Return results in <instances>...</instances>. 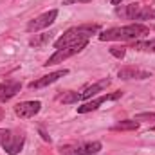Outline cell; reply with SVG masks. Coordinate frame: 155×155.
Returning a JSON list of instances; mask_svg holds the SVG:
<instances>
[{
    "mask_svg": "<svg viewBox=\"0 0 155 155\" xmlns=\"http://www.w3.org/2000/svg\"><path fill=\"white\" fill-rule=\"evenodd\" d=\"M150 35V27L143 24H130L124 27H110L107 31L99 33L101 41H126V40H137Z\"/></svg>",
    "mask_w": 155,
    "mask_h": 155,
    "instance_id": "obj_1",
    "label": "cell"
},
{
    "mask_svg": "<svg viewBox=\"0 0 155 155\" xmlns=\"http://www.w3.org/2000/svg\"><path fill=\"white\" fill-rule=\"evenodd\" d=\"M99 33V25L97 24H85V25H78V27H71L69 31H65L60 38L54 41L56 49H63V47H71V45H78V43H85L92 35Z\"/></svg>",
    "mask_w": 155,
    "mask_h": 155,
    "instance_id": "obj_2",
    "label": "cell"
},
{
    "mask_svg": "<svg viewBox=\"0 0 155 155\" xmlns=\"http://www.w3.org/2000/svg\"><path fill=\"white\" fill-rule=\"evenodd\" d=\"M25 144V135L24 132H15V130H0V146L7 155H18Z\"/></svg>",
    "mask_w": 155,
    "mask_h": 155,
    "instance_id": "obj_3",
    "label": "cell"
},
{
    "mask_svg": "<svg viewBox=\"0 0 155 155\" xmlns=\"http://www.w3.org/2000/svg\"><path fill=\"white\" fill-rule=\"evenodd\" d=\"M110 85V79H101V81H97V83H94V85H90V87H87L85 90H81V92H67L63 97H61V103H65V105H71V103H78V101H83V99H90L92 96H96L97 92H103L107 87Z\"/></svg>",
    "mask_w": 155,
    "mask_h": 155,
    "instance_id": "obj_4",
    "label": "cell"
},
{
    "mask_svg": "<svg viewBox=\"0 0 155 155\" xmlns=\"http://www.w3.org/2000/svg\"><path fill=\"white\" fill-rule=\"evenodd\" d=\"M103 144L99 141H88V143H79V144H65L60 148L61 155H94L101 152Z\"/></svg>",
    "mask_w": 155,
    "mask_h": 155,
    "instance_id": "obj_5",
    "label": "cell"
},
{
    "mask_svg": "<svg viewBox=\"0 0 155 155\" xmlns=\"http://www.w3.org/2000/svg\"><path fill=\"white\" fill-rule=\"evenodd\" d=\"M87 45H88V41H85V43H78V45H71V47H63V49H56V52H54L52 56H49V60H47L43 65L49 67V65L63 63L67 58H71V56H74V54H78V52H81Z\"/></svg>",
    "mask_w": 155,
    "mask_h": 155,
    "instance_id": "obj_6",
    "label": "cell"
},
{
    "mask_svg": "<svg viewBox=\"0 0 155 155\" xmlns=\"http://www.w3.org/2000/svg\"><path fill=\"white\" fill-rule=\"evenodd\" d=\"M56 18H58V9H51V11H47V13H41L40 16H36L35 20H31V22L27 24V31H29V33L41 31V29L52 25V24L56 22Z\"/></svg>",
    "mask_w": 155,
    "mask_h": 155,
    "instance_id": "obj_7",
    "label": "cell"
},
{
    "mask_svg": "<svg viewBox=\"0 0 155 155\" xmlns=\"http://www.w3.org/2000/svg\"><path fill=\"white\" fill-rule=\"evenodd\" d=\"M121 96H123V92H121V90L112 92V94H103V96H99V97H96V99H90V101L83 103L81 107H78V114H87V112L97 110L103 103H107V101H116V99H119Z\"/></svg>",
    "mask_w": 155,
    "mask_h": 155,
    "instance_id": "obj_8",
    "label": "cell"
},
{
    "mask_svg": "<svg viewBox=\"0 0 155 155\" xmlns=\"http://www.w3.org/2000/svg\"><path fill=\"white\" fill-rule=\"evenodd\" d=\"M41 110V103L40 101H22L15 107V114L20 119H31Z\"/></svg>",
    "mask_w": 155,
    "mask_h": 155,
    "instance_id": "obj_9",
    "label": "cell"
},
{
    "mask_svg": "<svg viewBox=\"0 0 155 155\" xmlns=\"http://www.w3.org/2000/svg\"><path fill=\"white\" fill-rule=\"evenodd\" d=\"M67 74H69V71H67V69L54 71V72H51V74H45V76L38 78V79H35V81H31V83H29V88H43V87H49V85L56 83L60 78L67 76Z\"/></svg>",
    "mask_w": 155,
    "mask_h": 155,
    "instance_id": "obj_10",
    "label": "cell"
},
{
    "mask_svg": "<svg viewBox=\"0 0 155 155\" xmlns=\"http://www.w3.org/2000/svg\"><path fill=\"white\" fill-rule=\"evenodd\" d=\"M150 76H152L150 71H144V69H139V67H123L117 72V78L124 79V81H128V79H146Z\"/></svg>",
    "mask_w": 155,
    "mask_h": 155,
    "instance_id": "obj_11",
    "label": "cell"
},
{
    "mask_svg": "<svg viewBox=\"0 0 155 155\" xmlns=\"http://www.w3.org/2000/svg\"><path fill=\"white\" fill-rule=\"evenodd\" d=\"M22 88L20 81H4L0 83V101H9L13 99Z\"/></svg>",
    "mask_w": 155,
    "mask_h": 155,
    "instance_id": "obj_12",
    "label": "cell"
},
{
    "mask_svg": "<svg viewBox=\"0 0 155 155\" xmlns=\"http://www.w3.org/2000/svg\"><path fill=\"white\" fill-rule=\"evenodd\" d=\"M139 9H141V5H137V4L121 5V7H116V15L117 16H121V18H124V20H135Z\"/></svg>",
    "mask_w": 155,
    "mask_h": 155,
    "instance_id": "obj_13",
    "label": "cell"
},
{
    "mask_svg": "<svg viewBox=\"0 0 155 155\" xmlns=\"http://www.w3.org/2000/svg\"><path fill=\"white\" fill-rule=\"evenodd\" d=\"M139 128V121L135 119H126V121H119L112 126L114 132H119V130H137Z\"/></svg>",
    "mask_w": 155,
    "mask_h": 155,
    "instance_id": "obj_14",
    "label": "cell"
},
{
    "mask_svg": "<svg viewBox=\"0 0 155 155\" xmlns=\"http://www.w3.org/2000/svg\"><path fill=\"white\" fill-rule=\"evenodd\" d=\"M52 38V33H43V35H35V38L29 40V45L31 47H35V49H38V47H43L45 43H49Z\"/></svg>",
    "mask_w": 155,
    "mask_h": 155,
    "instance_id": "obj_15",
    "label": "cell"
},
{
    "mask_svg": "<svg viewBox=\"0 0 155 155\" xmlns=\"http://www.w3.org/2000/svg\"><path fill=\"white\" fill-rule=\"evenodd\" d=\"M132 49H135V51H141V52H155V40H144V41H135Z\"/></svg>",
    "mask_w": 155,
    "mask_h": 155,
    "instance_id": "obj_16",
    "label": "cell"
},
{
    "mask_svg": "<svg viewBox=\"0 0 155 155\" xmlns=\"http://www.w3.org/2000/svg\"><path fill=\"white\" fill-rule=\"evenodd\" d=\"M150 18H155V9L141 5V9H139V13H137V18H135V20H150Z\"/></svg>",
    "mask_w": 155,
    "mask_h": 155,
    "instance_id": "obj_17",
    "label": "cell"
},
{
    "mask_svg": "<svg viewBox=\"0 0 155 155\" xmlns=\"http://www.w3.org/2000/svg\"><path fill=\"white\" fill-rule=\"evenodd\" d=\"M135 121H155V112H143V114H137L134 117Z\"/></svg>",
    "mask_w": 155,
    "mask_h": 155,
    "instance_id": "obj_18",
    "label": "cell"
},
{
    "mask_svg": "<svg viewBox=\"0 0 155 155\" xmlns=\"http://www.w3.org/2000/svg\"><path fill=\"white\" fill-rule=\"evenodd\" d=\"M110 54L117 58V60H121V58H124V54H126V49L124 47H110Z\"/></svg>",
    "mask_w": 155,
    "mask_h": 155,
    "instance_id": "obj_19",
    "label": "cell"
},
{
    "mask_svg": "<svg viewBox=\"0 0 155 155\" xmlns=\"http://www.w3.org/2000/svg\"><path fill=\"white\" fill-rule=\"evenodd\" d=\"M76 2H90V0H63V5H69V4H76Z\"/></svg>",
    "mask_w": 155,
    "mask_h": 155,
    "instance_id": "obj_20",
    "label": "cell"
},
{
    "mask_svg": "<svg viewBox=\"0 0 155 155\" xmlns=\"http://www.w3.org/2000/svg\"><path fill=\"white\" fill-rule=\"evenodd\" d=\"M40 134H41V137H43V141H51V137H49V135H47V134H45L43 130H40Z\"/></svg>",
    "mask_w": 155,
    "mask_h": 155,
    "instance_id": "obj_21",
    "label": "cell"
},
{
    "mask_svg": "<svg viewBox=\"0 0 155 155\" xmlns=\"http://www.w3.org/2000/svg\"><path fill=\"white\" fill-rule=\"evenodd\" d=\"M4 116H5V112H4V108H2V107H0V121H2V119H4Z\"/></svg>",
    "mask_w": 155,
    "mask_h": 155,
    "instance_id": "obj_22",
    "label": "cell"
},
{
    "mask_svg": "<svg viewBox=\"0 0 155 155\" xmlns=\"http://www.w3.org/2000/svg\"><path fill=\"white\" fill-rule=\"evenodd\" d=\"M110 2H112V4H114V5H117V4H121V2H123V0H110Z\"/></svg>",
    "mask_w": 155,
    "mask_h": 155,
    "instance_id": "obj_23",
    "label": "cell"
},
{
    "mask_svg": "<svg viewBox=\"0 0 155 155\" xmlns=\"http://www.w3.org/2000/svg\"><path fill=\"white\" fill-rule=\"evenodd\" d=\"M152 132H155V126H153V128H152Z\"/></svg>",
    "mask_w": 155,
    "mask_h": 155,
    "instance_id": "obj_24",
    "label": "cell"
}]
</instances>
